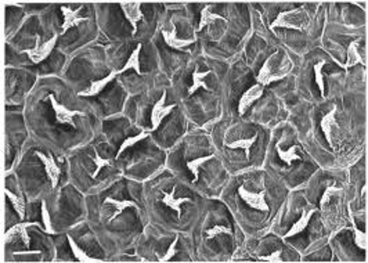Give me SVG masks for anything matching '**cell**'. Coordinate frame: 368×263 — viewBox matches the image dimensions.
Returning a JSON list of instances; mask_svg holds the SVG:
<instances>
[{"mask_svg":"<svg viewBox=\"0 0 368 263\" xmlns=\"http://www.w3.org/2000/svg\"><path fill=\"white\" fill-rule=\"evenodd\" d=\"M307 21L306 14L302 10H289V12H283L278 14V17L274 20L270 25V28H277V27H284V28L292 29H303L305 24Z\"/></svg>","mask_w":368,"mask_h":263,"instance_id":"obj_1","label":"cell"},{"mask_svg":"<svg viewBox=\"0 0 368 263\" xmlns=\"http://www.w3.org/2000/svg\"><path fill=\"white\" fill-rule=\"evenodd\" d=\"M57 39H58V36L54 35L50 40H47V42H45V43L40 45V36L38 35V36H36V46H35L34 49H29V50H24V53L28 56L29 60H31L34 64L42 63V61H45L46 58L51 54L53 49L56 46Z\"/></svg>","mask_w":368,"mask_h":263,"instance_id":"obj_2","label":"cell"},{"mask_svg":"<svg viewBox=\"0 0 368 263\" xmlns=\"http://www.w3.org/2000/svg\"><path fill=\"white\" fill-rule=\"evenodd\" d=\"M49 100H50L51 103V107H53V111H54V118L58 123H61V125H69L72 126V127H76L74 122V118L76 115H83V112H80V111H72V109H68L67 107H64L63 104H60L58 101L56 100V97L53 96V94H49Z\"/></svg>","mask_w":368,"mask_h":263,"instance_id":"obj_3","label":"cell"},{"mask_svg":"<svg viewBox=\"0 0 368 263\" xmlns=\"http://www.w3.org/2000/svg\"><path fill=\"white\" fill-rule=\"evenodd\" d=\"M165 100H166V93H162V97L159 98L155 103V105L151 109V116H150V122H151V127L148 132H155L158 129L162 120L168 116V115L176 108V105H165Z\"/></svg>","mask_w":368,"mask_h":263,"instance_id":"obj_4","label":"cell"},{"mask_svg":"<svg viewBox=\"0 0 368 263\" xmlns=\"http://www.w3.org/2000/svg\"><path fill=\"white\" fill-rule=\"evenodd\" d=\"M238 194H239L241 200H242L247 205H250L251 208H254V209H258V211H267V209H269L266 200H265V193H254V191H248L243 186H241V187H238Z\"/></svg>","mask_w":368,"mask_h":263,"instance_id":"obj_5","label":"cell"},{"mask_svg":"<svg viewBox=\"0 0 368 263\" xmlns=\"http://www.w3.org/2000/svg\"><path fill=\"white\" fill-rule=\"evenodd\" d=\"M263 92H265V86L259 85V83L251 86L250 89L243 93L242 96H241V98H239V103H238V114L239 115L245 114V111L263 96Z\"/></svg>","mask_w":368,"mask_h":263,"instance_id":"obj_6","label":"cell"},{"mask_svg":"<svg viewBox=\"0 0 368 263\" xmlns=\"http://www.w3.org/2000/svg\"><path fill=\"white\" fill-rule=\"evenodd\" d=\"M36 155L42 162H43V166H45L46 175L49 176L51 182V187L54 189L57 184H58V180L61 178V173H63V169L60 166L57 165L54 158L51 155H46L45 153H40V151H36Z\"/></svg>","mask_w":368,"mask_h":263,"instance_id":"obj_7","label":"cell"},{"mask_svg":"<svg viewBox=\"0 0 368 263\" xmlns=\"http://www.w3.org/2000/svg\"><path fill=\"white\" fill-rule=\"evenodd\" d=\"M120 7L124 10L125 17L131 21L133 31H136L137 24L143 21V13L140 10L142 3L140 2H120Z\"/></svg>","mask_w":368,"mask_h":263,"instance_id":"obj_8","label":"cell"},{"mask_svg":"<svg viewBox=\"0 0 368 263\" xmlns=\"http://www.w3.org/2000/svg\"><path fill=\"white\" fill-rule=\"evenodd\" d=\"M162 36H164L165 43L168 46L173 47V49H177V50H181V49H186L190 45H193V40H183L179 39L176 36V28L173 24H169L168 27L162 28Z\"/></svg>","mask_w":368,"mask_h":263,"instance_id":"obj_9","label":"cell"},{"mask_svg":"<svg viewBox=\"0 0 368 263\" xmlns=\"http://www.w3.org/2000/svg\"><path fill=\"white\" fill-rule=\"evenodd\" d=\"M316 213V209H303L300 217L294 223V226L289 229L288 233L284 234V238H289V237H294V235L300 234L302 231H305L306 227L309 226V222L312 220L313 215Z\"/></svg>","mask_w":368,"mask_h":263,"instance_id":"obj_10","label":"cell"},{"mask_svg":"<svg viewBox=\"0 0 368 263\" xmlns=\"http://www.w3.org/2000/svg\"><path fill=\"white\" fill-rule=\"evenodd\" d=\"M119 75L118 71H112L111 74L107 75V76H104L102 79L100 80H96V82H93L86 90L83 92H80V96H85V97H93V96H97L98 93H101L109 82H112L116 76Z\"/></svg>","mask_w":368,"mask_h":263,"instance_id":"obj_11","label":"cell"},{"mask_svg":"<svg viewBox=\"0 0 368 263\" xmlns=\"http://www.w3.org/2000/svg\"><path fill=\"white\" fill-rule=\"evenodd\" d=\"M61 13H63L64 16V21H63V25H61V34H65L69 28H76L79 24H82L85 21V18H82L78 16V13L79 10H72V9H69L67 6H63L61 7Z\"/></svg>","mask_w":368,"mask_h":263,"instance_id":"obj_12","label":"cell"},{"mask_svg":"<svg viewBox=\"0 0 368 263\" xmlns=\"http://www.w3.org/2000/svg\"><path fill=\"white\" fill-rule=\"evenodd\" d=\"M335 114H336V108H332L331 111H329L328 114L325 115L323 118V120H321V123H320V126H321V129H323L324 132V136H325V139H327V142H328L329 144V147H334L332 146V140H334V136H332V129H339V123L335 120Z\"/></svg>","mask_w":368,"mask_h":263,"instance_id":"obj_13","label":"cell"},{"mask_svg":"<svg viewBox=\"0 0 368 263\" xmlns=\"http://www.w3.org/2000/svg\"><path fill=\"white\" fill-rule=\"evenodd\" d=\"M272 61H273V56L272 57L267 58V61L263 65H262L261 71H259V75H258V83L262 86H267L270 85L272 82L277 79H281L283 76L281 75H276L273 74V69H272Z\"/></svg>","mask_w":368,"mask_h":263,"instance_id":"obj_14","label":"cell"},{"mask_svg":"<svg viewBox=\"0 0 368 263\" xmlns=\"http://www.w3.org/2000/svg\"><path fill=\"white\" fill-rule=\"evenodd\" d=\"M142 49H143V45L142 43H139V45L136 46V49L132 52L131 57L128 58V61H126L125 65H124V67L118 71L119 75L126 72L128 69H135L137 74H142V69H140V53H142Z\"/></svg>","mask_w":368,"mask_h":263,"instance_id":"obj_15","label":"cell"},{"mask_svg":"<svg viewBox=\"0 0 368 263\" xmlns=\"http://www.w3.org/2000/svg\"><path fill=\"white\" fill-rule=\"evenodd\" d=\"M208 75H210V71H206V72H199L198 69H195L193 74V85L188 87V96H193L194 93L197 92L198 89L204 87L206 90H210L208 87V83H206V78Z\"/></svg>","mask_w":368,"mask_h":263,"instance_id":"obj_16","label":"cell"},{"mask_svg":"<svg viewBox=\"0 0 368 263\" xmlns=\"http://www.w3.org/2000/svg\"><path fill=\"white\" fill-rule=\"evenodd\" d=\"M188 201H191L190 198H184V197H180V198H176L175 197V189L172 193H164V198H162V202H164L165 205L169 206L170 209H173V211L177 212V215L181 216V209H180V205L183 202H188Z\"/></svg>","mask_w":368,"mask_h":263,"instance_id":"obj_17","label":"cell"},{"mask_svg":"<svg viewBox=\"0 0 368 263\" xmlns=\"http://www.w3.org/2000/svg\"><path fill=\"white\" fill-rule=\"evenodd\" d=\"M105 204H111V205H115V208H116L115 213H113L112 216H111V220H115L119 215H122V212L125 211L126 208H137L136 204H135L133 201H131V200L119 201V200H115V198H111V197L105 198Z\"/></svg>","mask_w":368,"mask_h":263,"instance_id":"obj_18","label":"cell"},{"mask_svg":"<svg viewBox=\"0 0 368 263\" xmlns=\"http://www.w3.org/2000/svg\"><path fill=\"white\" fill-rule=\"evenodd\" d=\"M256 140H258V135L252 136L251 139H241V140L232 142V143H227V147H228V149H241V150H243V151H245V155H247V158L250 160L251 149H252V146L256 143Z\"/></svg>","mask_w":368,"mask_h":263,"instance_id":"obj_19","label":"cell"},{"mask_svg":"<svg viewBox=\"0 0 368 263\" xmlns=\"http://www.w3.org/2000/svg\"><path fill=\"white\" fill-rule=\"evenodd\" d=\"M6 195L9 201L12 202L13 208L16 209V212L18 213L20 219H24L25 217V202H24L23 198H20L17 194H14L13 191L10 190H6Z\"/></svg>","mask_w":368,"mask_h":263,"instance_id":"obj_20","label":"cell"},{"mask_svg":"<svg viewBox=\"0 0 368 263\" xmlns=\"http://www.w3.org/2000/svg\"><path fill=\"white\" fill-rule=\"evenodd\" d=\"M148 136H150V132H140V135H136V136L128 138L124 143L120 144V147H119V150H118V155H116V157H119L120 154H124V151H126L128 149L133 147L135 144L143 142V140H144V139H147Z\"/></svg>","mask_w":368,"mask_h":263,"instance_id":"obj_21","label":"cell"},{"mask_svg":"<svg viewBox=\"0 0 368 263\" xmlns=\"http://www.w3.org/2000/svg\"><path fill=\"white\" fill-rule=\"evenodd\" d=\"M68 241H69V246H71V249H72V252H74V256L76 260H79V262H85V263L98 262V259H96V257H90L85 251H83V249H80L79 246L76 245V242H75L71 237H68Z\"/></svg>","mask_w":368,"mask_h":263,"instance_id":"obj_22","label":"cell"},{"mask_svg":"<svg viewBox=\"0 0 368 263\" xmlns=\"http://www.w3.org/2000/svg\"><path fill=\"white\" fill-rule=\"evenodd\" d=\"M213 158V154L210 155H206V157H201L198 160H194V161H190L187 162V168L190 169L191 172V175H193V179L194 182H197L198 180V175H199V169H201V166L204 165L205 162H208L209 160Z\"/></svg>","mask_w":368,"mask_h":263,"instance_id":"obj_23","label":"cell"},{"mask_svg":"<svg viewBox=\"0 0 368 263\" xmlns=\"http://www.w3.org/2000/svg\"><path fill=\"white\" fill-rule=\"evenodd\" d=\"M276 149H277L278 157H280V158H281V160H283L287 165H291L294 161L302 160L299 155L296 154V147H291L288 151H283L281 147H280V144H277V147H276Z\"/></svg>","mask_w":368,"mask_h":263,"instance_id":"obj_24","label":"cell"},{"mask_svg":"<svg viewBox=\"0 0 368 263\" xmlns=\"http://www.w3.org/2000/svg\"><path fill=\"white\" fill-rule=\"evenodd\" d=\"M358 63H361V56L358 54L356 43H351L349 49H347V60L345 63V68H351V67H354Z\"/></svg>","mask_w":368,"mask_h":263,"instance_id":"obj_25","label":"cell"},{"mask_svg":"<svg viewBox=\"0 0 368 263\" xmlns=\"http://www.w3.org/2000/svg\"><path fill=\"white\" fill-rule=\"evenodd\" d=\"M212 20H223L220 16L217 14H212L209 10V7H205L202 10V14H201V23H199V31H202L205 27H209L212 24Z\"/></svg>","mask_w":368,"mask_h":263,"instance_id":"obj_26","label":"cell"},{"mask_svg":"<svg viewBox=\"0 0 368 263\" xmlns=\"http://www.w3.org/2000/svg\"><path fill=\"white\" fill-rule=\"evenodd\" d=\"M338 193H339V187H336V186H329V187H327L325 193H324L321 200H320V208H324L325 205H328L331 198L335 194H338Z\"/></svg>","mask_w":368,"mask_h":263,"instance_id":"obj_27","label":"cell"},{"mask_svg":"<svg viewBox=\"0 0 368 263\" xmlns=\"http://www.w3.org/2000/svg\"><path fill=\"white\" fill-rule=\"evenodd\" d=\"M323 68H324V61H318L314 65V74H316V83H317L318 89L321 94H324V79H323Z\"/></svg>","mask_w":368,"mask_h":263,"instance_id":"obj_28","label":"cell"},{"mask_svg":"<svg viewBox=\"0 0 368 263\" xmlns=\"http://www.w3.org/2000/svg\"><path fill=\"white\" fill-rule=\"evenodd\" d=\"M42 220L45 224V229L47 233H53V227H51V216L49 211H47V206H46L45 201H42Z\"/></svg>","mask_w":368,"mask_h":263,"instance_id":"obj_29","label":"cell"},{"mask_svg":"<svg viewBox=\"0 0 368 263\" xmlns=\"http://www.w3.org/2000/svg\"><path fill=\"white\" fill-rule=\"evenodd\" d=\"M94 164H96V169H94L93 175H91L93 178H96L97 175L100 173L101 168L109 165V164H111V160H108V158H102V157H100L98 153H96V155H94Z\"/></svg>","mask_w":368,"mask_h":263,"instance_id":"obj_30","label":"cell"},{"mask_svg":"<svg viewBox=\"0 0 368 263\" xmlns=\"http://www.w3.org/2000/svg\"><path fill=\"white\" fill-rule=\"evenodd\" d=\"M231 229L227 227V226H223V224H219V226H215L212 229L206 230V237L208 238H212V237H216L219 234H230Z\"/></svg>","mask_w":368,"mask_h":263,"instance_id":"obj_31","label":"cell"},{"mask_svg":"<svg viewBox=\"0 0 368 263\" xmlns=\"http://www.w3.org/2000/svg\"><path fill=\"white\" fill-rule=\"evenodd\" d=\"M354 241H356V244L360 248L362 249H367V234L361 231V230H358L354 226Z\"/></svg>","mask_w":368,"mask_h":263,"instance_id":"obj_32","label":"cell"},{"mask_svg":"<svg viewBox=\"0 0 368 263\" xmlns=\"http://www.w3.org/2000/svg\"><path fill=\"white\" fill-rule=\"evenodd\" d=\"M177 241H179V237L176 235V238L173 240V242L170 244V246L168 248V251H166V255L161 257V259H159V262H169L170 257L173 256V255L176 253V245H177Z\"/></svg>","mask_w":368,"mask_h":263,"instance_id":"obj_33","label":"cell"},{"mask_svg":"<svg viewBox=\"0 0 368 263\" xmlns=\"http://www.w3.org/2000/svg\"><path fill=\"white\" fill-rule=\"evenodd\" d=\"M259 260L262 262H273V263H281L283 262V257H281V251L274 252L270 256H262L259 257Z\"/></svg>","mask_w":368,"mask_h":263,"instance_id":"obj_34","label":"cell"}]
</instances>
